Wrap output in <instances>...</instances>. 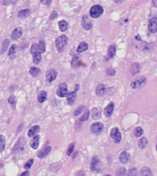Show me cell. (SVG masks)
Wrapping results in <instances>:
<instances>
[{"label": "cell", "instance_id": "1", "mask_svg": "<svg viewBox=\"0 0 157 176\" xmlns=\"http://www.w3.org/2000/svg\"><path fill=\"white\" fill-rule=\"evenodd\" d=\"M68 42V38L66 35H61L55 39V47L58 52H63Z\"/></svg>", "mask_w": 157, "mask_h": 176}, {"label": "cell", "instance_id": "2", "mask_svg": "<svg viewBox=\"0 0 157 176\" xmlns=\"http://www.w3.org/2000/svg\"><path fill=\"white\" fill-rule=\"evenodd\" d=\"M25 148H26V141H25V139L21 137L18 139V141L15 144L12 152L13 153H21L25 150Z\"/></svg>", "mask_w": 157, "mask_h": 176}, {"label": "cell", "instance_id": "3", "mask_svg": "<svg viewBox=\"0 0 157 176\" xmlns=\"http://www.w3.org/2000/svg\"><path fill=\"white\" fill-rule=\"evenodd\" d=\"M103 12H104V9H103L102 7L99 6V5H95V6H93L92 7L90 8L89 15H90L91 18H98L103 14Z\"/></svg>", "mask_w": 157, "mask_h": 176}, {"label": "cell", "instance_id": "4", "mask_svg": "<svg viewBox=\"0 0 157 176\" xmlns=\"http://www.w3.org/2000/svg\"><path fill=\"white\" fill-rule=\"evenodd\" d=\"M145 84H146V78L144 76H141V77H139L136 80H134V81L131 82L130 86L133 89H140L143 86H144Z\"/></svg>", "mask_w": 157, "mask_h": 176}, {"label": "cell", "instance_id": "5", "mask_svg": "<svg viewBox=\"0 0 157 176\" xmlns=\"http://www.w3.org/2000/svg\"><path fill=\"white\" fill-rule=\"evenodd\" d=\"M67 93H68V85L65 83L60 84L58 88H57V91H56V94H57L58 96L63 98L64 96H66Z\"/></svg>", "mask_w": 157, "mask_h": 176}, {"label": "cell", "instance_id": "6", "mask_svg": "<svg viewBox=\"0 0 157 176\" xmlns=\"http://www.w3.org/2000/svg\"><path fill=\"white\" fill-rule=\"evenodd\" d=\"M91 170L93 171V172H100L101 171V163H100V160L97 157V156H95V157L92 158V160H91Z\"/></svg>", "mask_w": 157, "mask_h": 176}, {"label": "cell", "instance_id": "7", "mask_svg": "<svg viewBox=\"0 0 157 176\" xmlns=\"http://www.w3.org/2000/svg\"><path fill=\"white\" fill-rule=\"evenodd\" d=\"M110 137L113 139L116 143H119L121 141V133L118 128H113L110 131Z\"/></svg>", "mask_w": 157, "mask_h": 176}, {"label": "cell", "instance_id": "8", "mask_svg": "<svg viewBox=\"0 0 157 176\" xmlns=\"http://www.w3.org/2000/svg\"><path fill=\"white\" fill-rule=\"evenodd\" d=\"M104 128V125L102 123L99 122H96L93 123L90 127V131L92 132L93 134H99Z\"/></svg>", "mask_w": 157, "mask_h": 176}, {"label": "cell", "instance_id": "9", "mask_svg": "<svg viewBox=\"0 0 157 176\" xmlns=\"http://www.w3.org/2000/svg\"><path fill=\"white\" fill-rule=\"evenodd\" d=\"M148 29L151 33H156L157 32V17H153L149 20Z\"/></svg>", "mask_w": 157, "mask_h": 176}, {"label": "cell", "instance_id": "10", "mask_svg": "<svg viewBox=\"0 0 157 176\" xmlns=\"http://www.w3.org/2000/svg\"><path fill=\"white\" fill-rule=\"evenodd\" d=\"M57 75H58V72L55 69L52 68V69L48 70V72L46 73V79H47V81L49 83L53 82L54 80L56 79Z\"/></svg>", "mask_w": 157, "mask_h": 176}, {"label": "cell", "instance_id": "11", "mask_svg": "<svg viewBox=\"0 0 157 176\" xmlns=\"http://www.w3.org/2000/svg\"><path fill=\"white\" fill-rule=\"evenodd\" d=\"M82 27L85 29V31H90L92 29L93 25L92 22H91L90 18H88L87 15H84L83 18H82Z\"/></svg>", "mask_w": 157, "mask_h": 176}, {"label": "cell", "instance_id": "12", "mask_svg": "<svg viewBox=\"0 0 157 176\" xmlns=\"http://www.w3.org/2000/svg\"><path fill=\"white\" fill-rule=\"evenodd\" d=\"M114 111V103L113 102H110L107 107H105L104 109V115L106 116L107 118H110L111 116L113 114Z\"/></svg>", "mask_w": 157, "mask_h": 176}, {"label": "cell", "instance_id": "13", "mask_svg": "<svg viewBox=\"0 0 157 176\" xmlns=\"http://www.w3.org/2000/svg\"><path fill=\"white\" fill-rule=\"evenodd\" d=\"M106 92H107V86L103 84H98L97 88H96V94H97V95H98V96H101V95L105 94Z\"/></svg>", "mask_w": 157, "mask_h": 176}, {"label": "cell", "instance_id": "14", "mask_svg": "<svg viewBox=\"0 0 157 176\" xmlns=\"http://www.w3.org/2000/svg\"><path fill=\"white\" fill-rule=\"evenodd\" d=\"M51 150H52V147H51V146H46V147H44V148L39 152L38 157H39L40 159H43L44 157H46V156L51 152Z\"/></svg>", "mask_w": 157, "mask_h": 176}, {"label": "cell", "instance_id": "15", "mask_svg": "<svg viewBox=\"0 0 157 176\" xmlns=\"http://www.w3.org/2000/svg\"><path fill=\"white\" fill-rule=\"evenodd\" d=\"M21 36H22V29L20 28H16L11 34V39L13 41H18Z\"/></svg>", "mask_w": 157, "mask_h": 176}, {"label": "cell", "instance_id": "16", "mask_svg": "<svg viewBox=\"0 0 157 176\" xmlns=\"http://www.w3.org/2000/svg\"><path fill=\"white\" fill-rule=\"evenodd\" d=\"M76 99V92L73 91V92H69L66 94V100H67V103L69 105H73Z\"/></svg>", "mask_w": 157, "mask_h": 176}, {"label": "cell", "instance_id": "17", "mask_svg": "<svg viewBox=\"0 0 157 176\" xmlns=\"http://www.w3.org/2000/svg\"><path fill=\"white\" fill-rule=\"evenodd\" d=\"M40 139V137L39 135H35L33 139H31V141H30V147H31L33 149H37V148L39 147Z\"/></svg>", "mask_w": 157, "mask_h": 176}, {"label": "cell", "instance_id": "18", "mask_svg": "<svg viewBox=\"0 0 157 176\" xmlns=\"http://www.w3.org/2000/svg\"><path fill=\"white\" fill-rule=\"evenodd\" d=\"M40 131V126L36 125V126H33V127H31L28 131V136L29 138L31 137H34L35 135H37V133Z\"/></svg>", "mask_w": 157, "mask_h": 176}, {"label": "cell", "instance_id": "19", "mask_svg": "<svg viewBox=\"0 0 157 176\" xmlns=\"http://www.w3.org/2000/svg\"><path fill=\"white\" fill-rule=\"evenodd\" d=\"M120 162L122 163H127L130 160V154L127 152H122L119 154V157Z\"/></svg>", "mask_w": 157, "mask_h": 176}, {"label": "cell", "instance_id": "20", "mask_svg": "<svg viewBox=\"0 0 157 176\" xmlns=\"http://www.w3.org/2000/svg\"><path fill=\"white\" fill-rule=\"evenodd\" d=\"M87 50H88V44L85 41H82V42L79 43L78 47L76 49V52L78 53H80V52H83L87 51Z\"/></svg>", "mask_w": 157, "mask_h": 176}, {"label": "cell", "instance_id": "21", "mask_svg": "<svg viewBox=\"0 0 157 176\" xmlns=\"http://www.w3.org/2000/svg\"><path fill=\"white\" fill-rule=\"evenodd\" d=\"M101 117V109L100 107H94L92 109V118L97 120L99 119Z\"/></svg>", "mask_w": 157, "mask_h": 176}, {"label": "cell", "instance_id": "22", "mask_svg": "<svg viewBox=\"0 0 157 176\" xmlns=\"http://www.w3.org/2000/svg\"><path fill=\"white\" fill-rule=\"evenodd\" d=\"M58 27H59V29L62 32H64L67 31V28H68V23L66 20H64V19H63V20H61L58 22Z\"/></svg>", "mask_w": 157, "mask_h": 176}, {"label": "cell", "instance_id": "23", "mask_svg": "<svg viewBox=\"0 0 157 176\" xmlns=\"http://www.w3.org/2000/svg\"><path fill=\"white\" fill-rule=\"evenodd\" d=\"M9 44H10V41L8 39H5L4 41H3V42H2V44H1V50H0V53L1 54H3V53H5V52H7V50H8V48L9 47Z\"/></svg>", "mask_w": 157, "mask_h": 176}, {"label": "cell", "instance_id": "24", "mask_svg": "<svg viewBox=\"0 0 157 176\" xmlns=\"http://www.w3.org/2000/svg\"><path fill=\"white\" fill-rule=\"evenodd\" d=\"M16 52H17V45L16 44L11 45V47H10V49H9V52L8 53V57L10 59H14L15 56H16Z\"/></svg>", "mask_w": 157, "mask_h": 176}, {"label": "cell", "instance_id": "25", "mask_svg": "<svg viewBox=\"0 0 157 176\" xmlns=\"http://www.w3.org/2000/svg\"><path fill=\"white\" fill-rule=\"evenodd\" d=\"M80 64H81L80 58L78 56H74L72 62H71V67H72L73 69H75V68H77Z\"/></svg>", "mask_w": 157, "mask_h": 176}, {"label": "cell", "instance_id": "26", "mask_svg": "<svg viewBox=\"0 0 157 176\" xmlns=\"http://www.w3.org/2000/svg\"><path fill=\"white\" fill-rule=\"evenodd\" d=\"M140 176H153V173H152L150 168L143 167L140 172Z\"/></svg>", "mask_w": 157, "mask_h": 176}, {"label": "cell", "instance_id": "27", "mask_svg": "<svg viewBox=\"0 0 157 176\" xmlns=\"http://www.w3.org/2000/svg\"><path fill=\"white\" fill-rule=\"evenodd\" d=\"M30 11L29 9H23V10H20L18 13V18H26L29 16Z\"/></svg>", "mask_w": 157, "mask_h": 176}, {"label": "cell", "instance_id": "28", "mask_svg": "<svg viewBox=\"0 0 157 176\" xmlns=\"http://www.w3.org/2000/svg\"><path fill=\"white\" fill-rule=\"evenodd\" d=\"M47 92L46 91H42L40 92V94H39V95H38V102L39 103H40V104H42L45 100L47 99Z\"/></svg>", "mask_w": 157, "mask_h": 176}, {"label": "cell", "instance_id": "29", "mask_svg": "<svg viewBox=\"0 0 157 176\" xmlns=\"http://www.w3.org/2000/svg\"><path fill=\"white\" fill-rule=\"evenodd\" d=\"M115 52H116V48H115V45H110L109 47V50H108V59H111L114 57L115 55Z\"/></svg>", "mask_w": 157, "mask_h": 176}, {"label": "cell", "instance_id": "30", "mask_svg": "<svg viewBox=\"0 0 157 176\" xmlns=\"http://www.w3.org/2000/svg\"><path fill=\"white\" fill-rule=\"evenodd\" d=\"M32 57H33V63L35 64H40V62H42V53H34L32 54Z\"/></svg>", "mask_w": 157, "mask_h": 176}, {"label": "cell", "instance_id": "31", "mask_svg": "<svg viewBox=\"0 0 157 176\" xmlns=\"http://www.w3.org/2000/svg\"><path fill=\"white\" fill-rule=\"evenodd\" d=\"M40 69L38 68V67H30V69H29V73L33 77L38 76V75L40 74Z\"/></svg>", "mask_w": 157, "mask_h": 176}, {"label": "cell", "instance_id": "32", "mask_svg": "<svg viewBox=\"0 0 157 176\" xmlns=\"http://www.w3.org/2000/svg\"><path fill=\"white\" fill-rule=\"evenodd\" d=\"M147 143H148L147 139H146L145 137H143V138H141V139L139 140L138 146H139V148H140V149H144V148L146 147V146H147Z\"/></svg>", "mask_w": 157, "mask_h": 176}, {"label": "cell", "instance_id": "33", "mask_svg": "<svg viewBox=\"0 0 157 176\" xmlns=\"http://www.w3.org/2000/svg\"><path fill=\"white\" fill-rule=\"evenodd\" d=\"M140 72V64L132 63L131 64V74H136Z\"/></svg>", "mask_w": 157, "mask_h": 176}, {"label": "cell", "instance_id": "34", "mask_svg": "<svg viewBox=\"0 0 157 176\" xmlns=\"http://www.w3.org/2000/svg\"><path fill=\"white\" fill-rule=\"evenodd\" d=\"M5 146H6V139L3 135H0V152L5 149Z\"/></svg>", "mask_w": 157, "mask_h": 176}, {"label": "cell", "instance_id": "35", "mask_svg": "<svg viewBox=\"0 0 157 176\" xmlns=\"http://www.w3.org/2000/svg\"><path fill=\"white\" fill-rule=\"evenodd\" d=\"M143 130L141 127H137L134 129V135L136 137H141V136H143Z\"/></svg>", "mask_w": 157, "mask_h": 176}, {"label": "cell", "instance_id": "36", "mask_svg": "<svg viewBox=\"0 0 157 176\" xmlns=\"http://www.w3.org/2000/svg\"><path fill=\"white\" fill-rule=\"evenodd\" d=\"M89 114H90V112L88 111V110H85V113L83 114V116L80 118V121H82V122L87 121V120L88 119V118H89Z\"/></svg>", "mask_w": 157, "mask_h": 176}, {"label": "cell", "instance_id": "37", "mask_svg": "<svg viewBox=\"0 0 157 176\" xmlns=\"http://www.w3.org/2000/svg\"><path fill=\"white\" fill-rule=\"evenodd\" d=\"M8 101L10 105H12V107H15V105H16V97H15V95H10Z\"/></svg>", "mask_w": 157, "mask_h": 176}, {"label": "cell", "instance_id": "38", "mask_svg": "<svg viewBox=\"0 0 157 176\" xmlns=\"http://www.w3.org/2000/svg\"><path fill=\"white\" fill-rule=\"evenodd\" d=\"M85 110V107L84 105H80V107H78L76 109H75V111L74 112V116H78L81 114V112H83Z\"/></svg>", "mask_w": 157, "mask_h": 176}, {"label": "cell", "instance_id": "39", "mask_svg": "<svg viewBox=\"0 0 157 176\" xmlns=\"http://www.w3.org/2000/svg\"><path fill=\"white\" fill-rule=\"evenodd\" d=\"M128 176H138V172L136 168H131L128 172Z\"/></svg>", "mask_w": 157, "mask_h": 176}, {"label": "cell", "instance_id": "40", "mask_svg": "<svg viewBox=\"0 0 157 176\" xmlns=\"http://www.w3.org/2000/svg\"><path fill=\"white\" fill-rule=\"evenodd\" d=\"M33 159H30L29 160H28V162L25 163V165H24V168L26 169V170H29V169H30V167H31L32 166V164H33Z\"/></svg>", "mask_w": 157, "mask_h": 176}, {"label": "cell", "instance_id": "41", "mask_svg": "<svg viewBox=\"0 0 157 176\" xmlns=\"http://www.w3.org/2000/svg\"><path fill=\"white\" fill-rule=\"evenodd\" d=\"M74 143L70 144L69 148H68L67 152H66V155H67V156H70L71 154H72V153H73V152H74Z\"/></svg>", "mask_w": 157, "mask_h": 176}, {"label": "cell", "instance_id": "42", "mask_svg": "<svg viewBox=\"0 0 157 176\" xmlns=\"http://www.w3.org/2000/svg\"><path fill=\"white\" fill-rule=\"evenodd\" d=\"M126 173V170L125 168H120L117 171V173H116V175L117 176H124Z\"/></svg>", "mask_w": 157, "mask_h": 176}, {"label": "cell", "instance_id": "43", "mask_svg": "<svg viewBox=\"0 0 157 176\" xmlns=\"http://www.w3.org/2000/svg\"><path fill=\"white\" fill-rule=\"evenodd\" d=\"M106 72H107V74L109 75V76H114V75L116 74V71H115L113 68H111V67L108 68L107 71H106Z\"/></svg>", "mask_w": 157, "mask_h": 176}, {"label": "cell", "instance_id": "44", "mask_svg": "<svg viewBox=\"0 0 157 176\" xmlns=\"http://www.w3.org/2000/svg\"><path fill=\"white\" fill-rule=\"evenodd\" d=\"M58 17V13H57V11L56 10H54V11H53V13L51 14V16H50V20H53L54 18H56Z\"/></svg>", "mask_w": 157, "mask_h": 176}, {"label": "cell", "instance_id": "45", "mask_svg": "<svg viewBox=\"0 0 157 176\" xmlns=\"http://www.w3.org/2000/svg\"><path fill=\"white\" fill-rule=\"evenodd\" d=\"M53 0H40V2H42V4L45 5V6H49V5L52 3Z\"/></svg>", "mask_w": 157, "mask_h": 176}, {"label": "cell", "instance_id": "46", "mask_svg": "<svg viewBox=\"0 0 157 176\" xmlns=\"http://www.w3.org/2000/svg\"><path fill=\"white\" fill-rule=\"evenodd\" d=\"M9 3H10V0H2L1 1V4L4 5V6H8Z\"/></svg>", "mask_w": 157, "mask_h": 176}, {"label": "cell", "instance_id": "47", "mask_svg": "<svg viewBox=\"0 0 157 176\" xmlns=\"http://www.w3.org/2000/svg\"><path fill=\"white\" fill-rule=\"evenodd\" d=\"M19 176H29V171H25L24 173H22L21 174H20Z\"/></svg>", "mask_w": 157, "mask_h": 176}, {"label": "cell", "instance_id": "48", "mask_svg": "<svg viewBox=\"0 0 157 176\" xmlns=\"http://www.w3.org/2000/svg\"><path fill=\"white\" fill-rule=\"evenodd\" d=\"M152 3H153L154 7H157V0H153V1H152Z\"/></svg>", "mask_w": 157, "mask_h": 176}, {"label": "cell", "instance_id": "49", "mask_svg": "<svg viewBox=\"0 0 157 176\" xmlns=\"http://www.w3.org/2000/svg\"><path fill=\"white\" fill-rule=\"evenodd\" d=\"M114 1H115L116 3H118V4H119V3H122L123 1H125V0H114Z\"/></svg>", "mask_w": 157, "mask_h": 176}, {"label": "cell", "instance_id": "50", "mask_svg": "<svg viewBox=\"0 0 157 176\" xmlns=\"http://www.w3.org/2000/svg\"><path fill=\"white\" fill-rule=\"evenodd\" d=\"M78 89H79V84H75V89H74V91H75V92L78 91Z\"/></svg>", "mask_w": 157, "mask_h": 176}, {"label": "cell", "instance_id": "51", "mask_svg": "<svg viewBox=\"0 0 157 176\" xmlns=\"http://www.w3.org/2000/svg\"><path fill=\"white\" fill-rule=\"evenodd\" d=\"M105 176H111L110 174H107V175H105Z\"/></svg>", "mask_w": 157, "mask_h": 176}, {"label": "cell", "instance_id": "52", "mask_svg": "<svg viewBox=\"0 0 157 176\" xmlns=\"http://www.w3.org/2000/svg\"><path fill=\"white\" fill-rule=\"evenodd\" d=\"M156 149H157V144H156Z\"/></svg>", "mask_w": 157, "mask_h": 176}]
</instances>
